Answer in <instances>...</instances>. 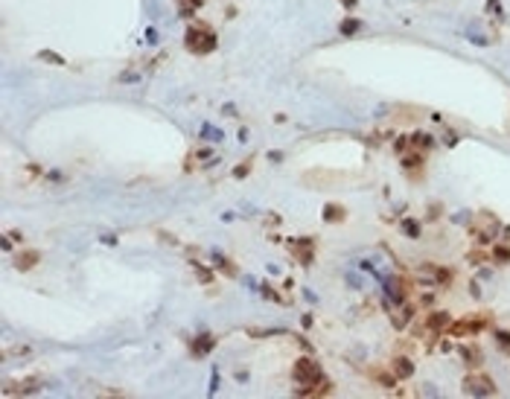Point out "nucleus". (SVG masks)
Instances as JSON below:
<instances>
[{
	"label": "nucleus",
	"mask_w": 510,
	"mask_h": 399,
	"mask_svg": "<svg viewBox=\"0 0 510 399\" xmlns=\"http://www.w3.org/2000/svg\"><path fill=\"white\" fill-rule=\"evenodd\" d=\"M184 41H187V47L193 50V53H210V50L216 47V35L210 32L207 26H190Z\"/></svg>",
	"instance_id": "1"
},
{
	"label": "nucleus",
	"mask_w": 510,
	"mask_h": 399,
	"mask_svg": "<svg viewBox=\"0 0 510 399\" xmlns=\"http://www.w3.org/2000/svg\"><path fill=\"white\" fill-rule=\"evenodd\" d=\"M464 390L472 393V396H487V393H496L499 387H496V382L487 373H469L464 379Z\"/></svg>",
	"instance_id": "2"
},
{
	"label": "nucleus",
	"mask_w": 510,
	"mask_h": 399,
	"mask_svg": "<svg viewBox=\"0 0 510 399\" xmlns=\"http://www.w3.org/2000/svg\"><path fill=\"white\" fill-rule=\"evenodd\" d=\"M487 324V317H464V321H458V324H452V327L446 329L449 335H472V332H478V329Z\"/></svg>",
	"instance_id": "3"
},
{
	"label": "nucleus",
	"mask_w": 510,
	"mask_h": 399,
	"mask_svg": "<svg viewBox=\"0 0 510 399\" xmlns=\"http://www.w3.org/2000/svg\"><path fill=\"white\" fill-rule=\"evenodd\" d=\"M411 317H414V303H399V306H394V312H391V324H394L396 329H406Z\"/></svg>",
	"instance_id": "4"
},
{
	"label": "nucleus",
	"mask_w": 510,
	"mask_h": 399,
	"mask_svg": "<svg viewBox=\"0 0 510 399\" xmlns=\"http://www.w3.org/2000/svg\"><path fill=\"white\" fill-rule=\"evenodd\" d=\"M213 347H216V338H213L210 332H201V335H198V338L193 341V344H190V350H193V355H196V358L207 355V352L213 350Z\"/></svg>",
	"instance_id": "5"
},
{
	"label": "nucleus",
	"mask_w": 510,
	"mask_h": 399,
	"mask_svg": "<svg viewBox=\"0 0 510 399\" xmlns=\"http://www.w3.org/2000/svg\"><path fill=\"white\" fill-rule=\"evenodd\" d=\"M41 385H44L41 379H26V382H18V385H12L9 382V385L3 387V393H38Z\"/></svg>",
	"instance_id": "6"
},
{
	"label": "nucleus",
	"mask_w": 510,
	"mask_h": 399,
	"mask_svg": "<svg viewBox=\"0 0 510 399\" xmlns=\"http://www.w3.org/2000/svg\"><path fill=\"white\" fill-rule=\"evenodd\" d=\"M426 327H429V332H446L452 327V317H449V312H431Z\"/></svg>",
	"instance_id": "7"
},
{
	"label": "nucleus",
	"mask_w": 510,
	"mask_h": 399,
	"mask_svg": "<svg viewBox=\"0 0 510 399\" xmlns=\"http://www.w3.org/2000/svg\"><path fill=\"white\" fill-rule=\"evenodd\" d=\"M394 373L399 379H408V376L414 373V362L408 355H394Z\"/></svg>",
	"instance_id": "8"
},
{
	"label": "nucleus",
	"mask_w": 510,
	"mask_h": 399,
	"mask_svg": "<svg viewBox=\"0 0 510 399\" xmlns=\"http://www.w3.org/2000/svg\"><path fill=\"white\" fill-rule=\"evenodd\" d=\"M420 274H431L434 283H443V286L452 280V271H449V268H438V265H420Z\"/></svg>",
	"instance_id": "9"
},
{
	"label": "nucleus",
	"mask_w": 510,
	"mask_h": 399,
	"mask_svg": "<svg viewBox=\"0 0 510 399\" xmlns=\"http://www.w3.org/2000/svg\"><path fill=\"white\" fill-rule=\"evenodd\" d=\"M295 259H301V262H312V239L295 242Z\"/></svg>",
	"instance_id": "10"
},
{
	"label": "nucleus",
	"mask_w": 510,
	"mask_h": 399,
	"mask_svg": "<svg viewBox=\"0 0 510 399\" xmlns=\"http://www.w3.org/2000/svg\"><path fill=\"white\" fill-rule=\"evenodd\" d=\"M38 262V251H26V254H18V259H15V268L18 271H29Z\"/></svg>",
	"instance_id": "11"
},
{
	"label": "nucleus",
	"mask_w": 510,
	"mask_h": 399,
	"mask_svg": "<svg viewBox=\"0 0 510 399\" xmlns=\"http://www.w3.org/2000/svg\"><path fill=\"white\" fill-rule=\"evenodd\" d=\"M399 230H403V236H408V239H417L420 230H423V224H420L417 219H403V222H399Z\"/></svg>",
	"instance_id": "12"
},
{
	"label": "nucleus",
	"mask_w": 510,
	"mask_h": 399,
	"mask_svg": "<svg viewBox=\"0 0 510 399\" xmlns=\"http://www.w3.org/2000/svg\"><path fill=\"white\" fill-rule=\"evenodd\" d=\"M371 379H373V382H379L382 387H394L396 385V376L394 373H385V370H379V367H373V370H371Z\"/></svg>",
	"instance_id": "13"
},
{
	"label": "nucleus",
	"mask_w": 510,
	"mask_h": 399,
	"mask_svg": "<svg viewBox=\"0 0 510 399\" xmlns=\"http://www.w3.org/2000/svg\"><path fill=\"white\" fill-rule=\"evenodd\" d=\"M344 219H347V210H344V207H338V204H330V207L324 210V222L336 224V222H344Z\"/></svg>",
	"instance_id": "14"
},
{
	"label": "nucleus",
	"mask_w": 510,
	"mask_h": 399,
	"mask_svg": "<svg viewBox=\"0 0 510 399\" xmlns=\"http://www.w3.org/2000/svg\"><path fill=\"white\" fill-rule=\"evenodd\" d=\"M493 341H496L499 352L510 355V332H507V329H496V332H493Z\"/></svg>",
	"instance_id": "15"
},
{
	"label": "nucleus",
	"mask_w": 510,
	"mask_h": 399,
	"mask_svg": "<svg viewBox=\"0 0 510 399\" xmlns=\"http://www.w3.org/2000/svg\"><path fill=\"white\" fill-rule=\"evenodd\" d=\"M461 358H464L466 364H478L481 362V350H478L476 344H464V347H461Z\"/></svg>",
	"instance_id": "16"
},
{
	"label": "nucleus",
	"mask_w": 510,
	"mask_h": 399,
	"mask_svg": "<svg viewBox=\"0 0 510 399\" xmlns=\"http://www.w3.org/2000/svg\"><path fill=\"white\" fill-rule=\"evenodd\" d=\"M403 166H406L408 172L420 169V166H423V154H406V157H403Z\"/></svg>",
	"instance_id": "17"
},
{
	"label": "nucleus",
	"mask_w": 510,
	"mask_h": 399,
	"mask_svg": "<svg viewBox=\"0 0 510 399\" xmlns=\"http://www.w3.org/2000/svg\"><path fill=\"white\" fill-rule=\"evenodd\" d=\"M493 259H496V262H501V265H504V262H510V248H507V245H496V248H493Z\"/></svg>",
	"instance_id": "18"
},
{
	"label": "nucleus",
	"mask_w": 510,
	"mask_h": 399,
	"mask_svg": "<svg viewBox=\"0 0 510 399\" xmlns=\"http://www.w3.org/2000/svg\"><path fill=\"white\" fill-rule=\"evenodd\" d=\"M361 29V21H356V18H347L344 24H341V32L344 35H353V32H359Z\"/></svg>",
	"instance_id": "19"
},
{
	"label": "nucleus",
	"mask_w": 510,
	"mask_h": 399,
	"mask_svg": "<svg viewBox=\"0 0 510 399\" xmlns=\"http://www.w3.org/2000/svg\"><path fill=\"white\" fill-rule=\"evenodd\" d=\"M201 137H204V140L210 137V140L216 143V140H222V131H219V129H213V126H204V129H201Z\"/></svg>",
	"instance_id": "20"
},
{
	"label": "nucleus",
	"mask_w": 510,
	"mask_h": 399,
	"mask_svg": "<svg viewBox=\"0 0 510 399\" xmlns=\"http://www.w3.org/2000/svg\"><path fill=\"white\" fill-rule=\"evenodd\" d=\"M193 268H196V274H198V280H201V283H210V280H213V274H210L207 268H201L198 262H193Z\"/></svg>",
	"instance_id": "21"
},
{
	"label": "nucleus",
	"mask_w": 510,
	"mask_h": 399,
	"mask_svg": "<svg viewBox=\"0 0 510 399\" xmlns=\"http://www.w3.org/2000/svg\"><path fill=\"white\" fill-rule=\"evenodd\" d=\"M251 164H254V161H245V164L239 166V169H236L233 175H236V178H245V175H248V169H251Z\"/></svg>",
	"instance_id": "22"
},
{
	"label": "nucleus",
	"mask_w": 510,
	"mask_h": 399,
	"mask_svg": "<svg viewBox=\"0 0 510 399\" xmlns=\"http://www.w3.org/2000/svg\"><path fill=\"white\" fill-rule=\"evenodd\" d=\"M41 59H47V61H56V64H64V59H58L56 53H41Z\"/></svg>",
	"instance_id": "23"
},
{
	"label": "nucleus",
	"mask_w": 510,
	"mask_h": 399,
	"mask_svg": "<svg viewBox=\"0 0 510 399\" xmlns=\"http://www.w3.org/2000/svg\"><path fill=\"white\" fill-rule=\"evenodd\" d=\"M338 3H344V6H347V9H353V6H356V3H359V0H338Z\"/></svg>",
	"instance_id": "24"
}]
</instances>
